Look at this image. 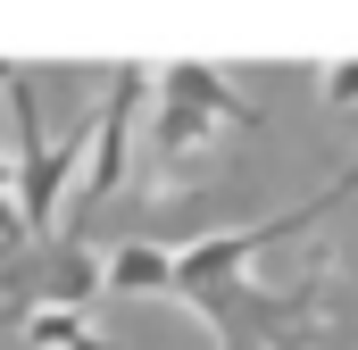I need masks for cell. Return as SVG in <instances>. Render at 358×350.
<instances>
[{
	"label": "cell",
	"instance_id": "1",
	"mask_svg": "<svg viewBox=\"0 0 358 350\" xmlns=\"http://www.w3.org/2000/svg\"><path fill=\"white\" fill-rule=\"evenodd\" d=\"M176 300L208 317L217 350H325V334H334V317H325V300H334V259L317 251L300 284L225 275V284H192Z\"/></svg>",
	"mask_w": 358,
	"mask_h": 350
},
{
	"label": "cell",
	"instance_id": "2",
	"mask_svg": "<svg viewBox=\"0 0 358 350\" xmlns=\"http://www.w3.org/2000/svg\"><path fill=\"white\" fill-rule=\"evenodd\" d=\"M234 125H259V108L225 84L217 67L176 59V67L159 76V117H150V167H159V192H183L192 175L208 167V142L234 134Z\"/></svg>",
	"mask_w": 358,
	"mask_h": 350
},
{
	"label": "cell",
	"instance_id": "3",
	"mask_svg": "<svg viewBox=\"0 0 358 350\" xmlns=\"http://www.w3.org/2000/svg\"><path fill=\"white\" fill-rule=\"evenodd\" d=\"M92 292H100V259L84 234H42L0 267V300H25V309H76L84 317Z\"/></svg>",
	"mask_w": 358,
	"mask_h": 350
},
{
	"label": "cell",
	"instance_id": "4",
	"mask_svg": "<svg viewBox=\"0 0 358 350\" xmlns=\"http://www.w3.org/2000/svg\"><path fill=\"white\" fill-rule=\"evenodd\" d=\"M142 100H150V67H117V76H108V108L92 117V159H84V192H76V225H67V234H84V217L117 192V183H125Z\"/></svg>",
	"mask_w": 358,
	"mask_h": 350
},
{
	"label": "cell",
	"instance_id": "5",
	"mask_svg": "<svg viewBox=\"0 0 358 350\" xmlns=\"http://www.w3.org/2000/svg\"><path fill=\"white\" fill-rule=\"evenodd\" d=\"M167 267H176V251H159V242H117L100 267V292H167Z\"/></svg>",
	"mask_w": 358,
	"mask_h": 350
},
{
	"label": "cell",
	"instance_id": "6",
	"mask_svg": "<svg viewBox=\"0 0 358 350\" xmlns=\"http://www.w3.org/2000/svg\"><path fill=\"white\" fill-rule=\"evenodd\" d=\"M25 342L34 350H108L76 309H25Z\"/></svg>",
	"mask_w": 358,
	"mask_h": 350
},
{
	"label": "cell",
	"instance_id": "7",
	"mask_svg": "<svg viewBox=\"0 0 358 350\" xmlns=\"http://www.w3.org/2000/svg\"><path fill=\"white\" fill-rule=\"evenodd\" d=\"M325 100H334V108H358V59L325 67Z\"/></svg>",
	"mask_w": 358,
	"mask_h": 350
}]
</instances>
